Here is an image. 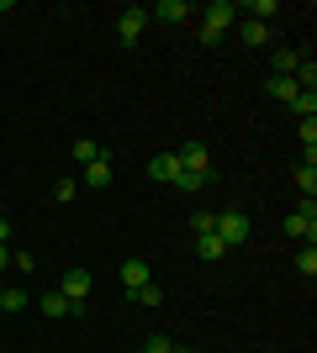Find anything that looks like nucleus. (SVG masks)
I'll return each instance as SVG.
<instances>
[{
    "mask_svg": "<svg viewBox=\"0 0 317 353\" xmlns=\"http://www.w3.org/2000/svg\"><path fill=\"white\" fill-rule=\"evenodd\" d=\"M90 285H95V280H90V269H64V280H59V290L69 295V301H75L79 311H85V295H90Z\"/></svg>",
    "mask_w": 317,
    "mask_h": 353,
    "instance_id": "obj_5",
    "label": "nucleus"
},
{
    "mask_svg": "<svg viewBox=\"0 0 317 353\" xmlns=\"http://www.w3.org/2000/svg\"><path fill=\"white\" fill-rule=\"evenodd\" d=\"M6 237H11V221H6V216H0V243H6Z\"/></svg>",
    "mask_w": 317,
    "mask_h": 353,
    "instance_id": "obj_27",
    "label": "nucleus"
},
{
    "mask_svg": "<svg viewBox=\"0 0 317 353\" xmlns=\"http://www.w3.org/2000/svg\"><path fill=\"white\" fill-rule=\"evenodd\" d=\"M291 111H296V117H317V90H296Z\"/></svg>",
    "mask_w": 317,
    "mask_h": 353,
    "instance_id": "obj_18",
    "label": "nucleus"
},
{
    "mask_svg": "<svg viewBox=\"0 0 317 353\" xmlns=\"http://www.w3.org/2000/svg\"><path fill=\"white\" fill-rule=\"evenodd\" d=\"M196 253L206 259V264H217V259H227V243L217 232H206V237H196Z\"/></svg>",
    "mask_w": 317,
    "mask_h": 353,
    "instance_id": "obj_15",
    "label": "nucleus"
},
{
    "mask_svg": "<svg viewBox=\"0 0 317 353\" xmlns=\"http://www.w3.org/2000/svg\"><path fill=\"white\" fill-rule=\"evenodd\" d=\"M238 37H243L249 48H265V43H270V21H254V16H249V21L238 27Z\"/></svg>",
    "mask_w": 317,
    "mask_h": 353,
    "instance_id": "obj_14",
    "label": "nucleus"
},
{
    "mask_svg": "<svg viewBox=\"0 0 317 353\" xmlns=\"http://www.w3.org/2000/svg\"><path fill=\"white\" fill-rule=\"evenodd\" d=\"M296 190H302V201H312V195H317V169H312V163L296 169Z\"/></svg>",
    "mask_w": 317,
    "mask_h": 353,
    "instance_id": "obj_17",
    "label": "nucleus"
},
{
    "mask_svg": "<svg viewBox=\"0 0 317 353\" xmlns=\"http://www.w3.org/2000/svg\"><path fill=\"white\" fill-rule=\"evenodd\" d=\"M302 148H317V117H302Z\"/></svg>",
    "mask_w": 317,
    "mask_h": 353,
    "instance_id": "obj_25",
    "label": "nucleus"
},
{
    "mask_svg": "<svg viewBox=\"0 0 317 353\" xmlns=\"http://www.w3.org/2000/svg\"><path fill=\"white\" fill-rule=\"evenodd\" d=\"M79 185H90V190H106L111 185V153H101L95 163H85V179Z\"/></svg>",
    "mask_w": 317,
    "mask_h": 353,
    "instance_id": "obj_10",
    "label": "nucleus"
},
{
    "mask_svg": "<svg viewBox=\"0 0 317 353\" xmlns=\"http://www.w3.org/2000/svg\"><path fill=\"white\" fill-rule=\"evenodd\" d=\"M175 190H185V195H201L206 185H217V169H206V174H196V169H175V179H169Z\"/></svg>",
    "mask_w": 317,
    "mask_h": 353,
    "instance_id": "obj_8",
    "label": "nucleus"
},
{
    "mask_svg": "<svg viewBox=\"0 0 317 353\" xmlns=\"http://www.w3.org/2000/svg\"><path fill=\"white\" fill-rule=\"evenodd\" d=\"M265 95H270V101H296V79H291V74H270V79H265Z\"/></svg>",
    "mask_w": 317,
    "mask_h": 353,
    "instance_id": "obj_11",
    "label": "nucleus"
},
{
    "mask_svg": "<svg viewBox=\"0 0 317 353\" xmlns=\"http://www.w3.org/2000/svg\"><path fill=\"white\" fill-rule=\"evenodd\" d=\"M6 11H11V0H0V16H6Z\"/></svg>",
    "mask_w": 317,
    "mask_h": 353,
    "instance_id": "obj_29",
    "label": "nucleus"
},
{
    "mask_svg": "<svg viewBox=\"0 0 317 353\" xmlns=\"http://www.w3.org/2000/svg\"><path fill=\"white\" fill-rule=\"evenodd\" d=\"M275 74H296V63H302V53H291V48H280V53H275Z\"/></svg>",
    "mask_w": 317,
    "mask_h": 353,
    "instance_id": "obj_21",
    "label": "nucleus"
},
{
    "mask_svg": "<svg viewBox=\"0 0 317 353\" xmlns=\"http://www.w3.org/2000/svg\"><path fill=\"white\" fill-rule=\"evenodd\" d=\"M169 348H175L169 338H148V343H143V353H169Z\"/></svg>",
    "mask_w": 317,
    "mask_h": 353,
    "instance_id": "obj_26",
    "label": "nucleus"
},
{
    "mask_svg": "<svg viewBox=\"0 0 317 353\" xmlns=\"http://www.w3.org/2000/svg\"><path fill=\"white\" fill-rule=\"evenodd\" d=\"M0 295H6V280H0Z\"/></svg>",
    "mask_w": 317,
    "mask_h": 353,
    "instance_id": "obj_31",
    "label": "nucleus"
},
{
    "mask_svg": "<svg viewBox=\"0 0 317 353\" xmlns=\"http://www.w3.org/2000/svg\"><path fill=\"white\" fill-rule=\"evenodd\" d=\"M143 32H148V11H143V6H127V11L117 16V37H122L127 48H133L137 37H143Z\"/></svg>",
    "mask_w": 317,
    "mask_h": 353,
    "instance_id": "obj_4",
    "label": "nucleus"
},
{
    "mask_svg": "<svg viewBox=\"0 0 317 353\" xmlns=\"http://www.w3.org/2000/svg\"><path fill=\"white\" fill-rule=\"evenodd\" d=\"M0 216H6V206H0Z\"/></svg>",
    "mask_w": 317,
    "mask_h": 353,
    "instance_id": "obj_32",
    "label": "nucleus"
},
{
    "mask_svg": "<svg viewBox=\"0 0 317 353\" xmlns=\"http://www.w3.org/2000/svg\"><path fill=\"white\" fill-rule=\"evenodd\" d=\"M233 21H238V0H211V6H206V21H201V43L211 48L227 27H233Z\"/></svg>",
    "mask_w": 317,
    "mask_h": 353,
    "instance_id": "obj_1",
    "label": "nucleus"
},
{
    "mask_svg": "<svg viewBox=\"0 0 317 353\" xmlns=\"http://www.w3.org/2000/svg\"><path fill=\"white\" fill-rule=\"evenodd\" d=\"M69 153H75L79 163H95V159H101V153H106V148H101V143H90V137H79V143L69 148Z\"/></svg>",
    "mask_w": 317,
    "mask_h": 353,
    "instance_id": "obj_19",
    "label": "nucleus"
},
{
    "mask_svg": "<svg viewBox=\"0 0 317 353\" xmlns=\"http://www.w3.org/2000/svg\"><path fill=\"white\" fill-rule=\"evenodd\" d=\"M37 306H43L48 316H79V306H75V301H69L64 290H48L43 301H37Z\"/></svg>",
    "mask_w": 317,
    "mask_h": 353,
    "instance_id": "obj_12",
    "label": "nucleus"
},
{
    "mask_svg": "<svg viewBox=\"0 0 317 353\" xmlns=\"http://www.w3.org/2000/svg\"><path fill=\"white\" fill-rule=\"evenodd\" d=\"M148 280H153V269L143 264V259H127V264H122V290H127V301H133Z\"/></svg>",
    "mask_w": 317,
    "mask_h": 353,
    "instance_id": "obj_7",
    "label": "nucleus"
},
{
    "mask_svg": "<svg viewBox=\"0 0 317 353\" xmlns=\"http://www.w3.org/2000/svg\"><path fill=\"white\" fill-rule=\"evenodd\" d=\"M175 163H180V169H196V174H206V169H211V153H206V143H180Z\"/></svg>",
    "mask_w": 317,
    "mask_h": 353,
    "instance_id": "obj_9",
    "label": "nucleus"
},
{
    "mask_svg": "<svg viewBox=\"0 0 317 353\" xmlns=\"http://www.w3.org/2000/svg\"><path fill=\"white\" fill-rule=\"evenodd\" d=\"M27 306H32V295H27V290H16V285L0 295V316H6V311H27Z\"/></svg>",
    "mask_w": 317,
    "mask_h": 353,
    "instance_id": "obj_16",
    "label": "nucleus"
},
{
    "mask_svg": "<svg viewBox=\"0 0 317 353\" xmlns=\"http://www.w3.org/2000/svg\"><path fill=\"white\" fill-rule=\"evenodd\" d=\"M79 195V179H59V185H53V201H75Z\"/></svg>",
    "mask_w": 317,
    "mask_h": 353,
    "instance_id": "obj_24",
    "label": "nucleus"
},
{
    "mask_svg": "<svg viewBox=\"0 0 317 353\" xmlns=\"http://www.w3.org/2000/svg\"><path fill=\"white\" fill-rule=\"evenodd\" d=\"M211 227H217V211H196V216H191V232L196 237H206Z\"/></svg>",
    "mask_w": 317,
    "mask_h": 353,
    "instance_id": "obj_23",
    "label": "nucleus"
},
{
    "mask_svg": "<svg viewBox=\"0 0 317 353\" xmlns=\"http://www.w3.org/2000/svg\"><path fill=\"white\" fill-rule=\"evenodd\" d=\"M211 232L222 237L227 248H238V243H249V232H254V227H249V211H238V206H227L222 216H217V227H211Z\"/></svg>",
    "mask_w": 317,
    "mask_h": 353,
    "instance_id": "obj_2",
    "label": "nucleus"
},
{
    "mask_svg": "<svg viewBox=\"0 0 317 353\" xmlns=\"http://www.w3.org/2000/svg\"><path fill=\"white\" fill-rule=\"evenodd\" d=\"M148 21H164V27H185V21H191V6H185V0H159V6L148 11Z\"/></svg>",
    "mask_w": 317,
    "mask_h": 353,
    "instance_id": "obj_6",
    "label": "nucleus"
},
{
    "mask_svg": "<svg viewBox=\"0 0 317 353\" xmlns=\"http://www.w3.org/2000/svg\"><path fill=\"white\" fill-rule=\"evenodd\" d=\"M286 237H296V243H317V206H312V201H302V206L286 216Z\"/></svg>",
    "mask_w": 317,
    "mask_h": 353,
    "instance_id": "obj_3",
    "label": "nucleus"
},
{
    "mask_svg": "<svg viewBox=\"0 0 317 353\" xmlns=\"http://www.w3.org/2000/svg\"><path fill=\"white\" fill-rule=\"evenodd\" d=\"M296 269H302L307 280L317 274V243H302V253H296Z\"/></svg>",
    "mask_w": 317,
    "mask_h": 353,
    "instance_id": "obj_20",
    "label": "nucleus"
},
{
    "mask_svg": "<svg viewBox=\"0 0 317 353\" xmlns=\"http://www.w3.org/2000/svg\"><path fill=\"white\" fill-rule=\"evenodd\" d=\"M175 169H180V163H175V153H153V159H148V179H159V185H169V179H175Z\"/></svg>",
    "mask_w": 317,
    "mask_h": 353,
    "instance_id": "obj_13",
    "label": "nucleus"
},
{
    "mask_svg": "<svg viewBox=\"0 0 317 353\" xmlns=\"http://www.w3.org/2000/svg\"><path fill=\"white\" fill-rule=\"evenodd\" d=\"M169 353H196V348H169Z\"/></svg>",
    "mask_w": 317,
    "mask_h": 353,
    "instance_id": "obj_30",
    "label": "nucleus"
},
{
    "mask_svg": "<svg viewBox=\"0 0 317 353\" xmlns=\"http://www.w3.org/2000/svg\"><path fill=\"white\" fill-rule=\"evenodd\" d=\"M133 301H137V306H164V290H159V285L148 280V285H143V290L133 295Z\"/></svg>",
    "mask_w": 317,
    "mask_h": 353,
    "instance_id": "obj_22",
    "label": "nucleus"
},
{
    "mask_svg": "<svg viewBox=\"0 0 317 353\" xmlns=\"http://www.w3.org/2000/svg\"><path fill=\"white\" fill-rule=\"evenodd\" d=\"M6 259H11V248H6V243H0V269H6Z\"/></svg>",
    "mask_w": 317,
    "mask_h": 353,
    "instance_id": "obj_28",
    "label": "nucleus"
}]
</instances>
